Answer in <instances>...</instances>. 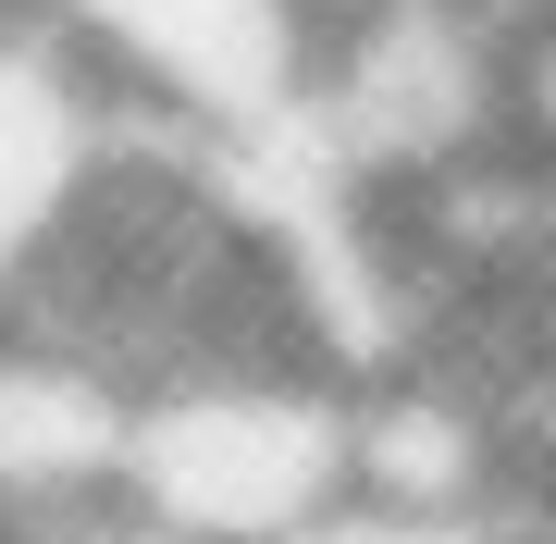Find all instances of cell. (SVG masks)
<instances>
[{
	"mask_svg": "<svg viewBox=\"0 0 556 544\" xmlns=\"http://www.w3.org/2000/svg\"><path fill=\"white\" fill-rule=\"evenodd\" d=\"M298 13H309V38H321V25H346V13H371V0H298Z\"/></svg>",
	"mask_w": 556,
	"mask_h": 544,
	"instance_id": "8992f818",
	"label": "cell"
},
{
	"mask_svg": "<svg viewBox=\"0 0 556 544\" xmlns=\"http://www.w3.org/2000/svg\"><path fill=\"white\" fill-rule=\"evenodd\" d=\"M346 507V383L260 359V371H174L137 396L124 433V520L161 544H285Z\"/></svg>",
	"mask_w": 556,
	"mask_h": 544,
	"instance_id": "6da1fadb",
	"label": "cell"
},
{
	"mask_svg": "<svg viewBox=\"0 0 556 544\" xmlns=\"http://www.w3.org/2000/svg\"><path fill=\"white\" fill-rule=\"evenodd\" d=\"M124 100L199 124V137H260L309 87V13L298 0H50Z\"/></svg>",
	"mask_w": 556,
	"mask_h": 544,
	"instance_id": "7a4b0ae2",
	"label": "cell"
},
{
	"mask_svg": "<svg viewBox=\"0 0 556 544\" xmlns=\"http://www.w3.org/2000/svg\"><path fill=\"white\" fill-rule=\"evenodd\" d=\"M112 149V75L87 62L62 25H0V309H13V284L50 261L62 211L87 199V174H100Z\"/></svg>",
	"mask_w": 556,
	"mask_h": 544,
	"instance_id": "277c9868",
	"label": "cell"
},
{
	"mask_svg": "<svg viewBox=\"0 0 556 544\" xmlns=\"http://www.w3.org/2000/svg\"><path fill=\"white\" fill-rule=\"evenodd\" d=\"M124 433H137V383L124 371H100L62 334L0 322V507L13 520L124 507Z\"/></svg>",
	"mask_w": 556,
	"mask_h": 544,
	"instance_id": "3957f363",
	"label": "cell"
},
{
	"mask_svg": "<svg viewBox=\"0 0 556 544\" xmlns=\"http://www.w3.org/2000/svg\"><path fill=\"white\" fill-rule=\"evenodd\" d=\"M285 544H507L495 520H433V507H371V495H346V507H321L309 532H285Z\"/></svg>",
	"mask_w": 556,
	"mask_h": 544,
	"instance_id": "5b68a950",
	"label": "cell"
},
{
	"mask_svg": "<svg viewBox=\"0 0 556 544\" xmlns=\"http://www.w3.org/2000/svg\"><path fill=\"white\" fill-rule=\"evenodd\" d=\"M544 38H556V25H544Z\"/></svg>",
	"mask_w": 556,
	"mask_h": 544,
	"instance_id": "52a82bcc",
	"label": "cell"
}]
</instances>
